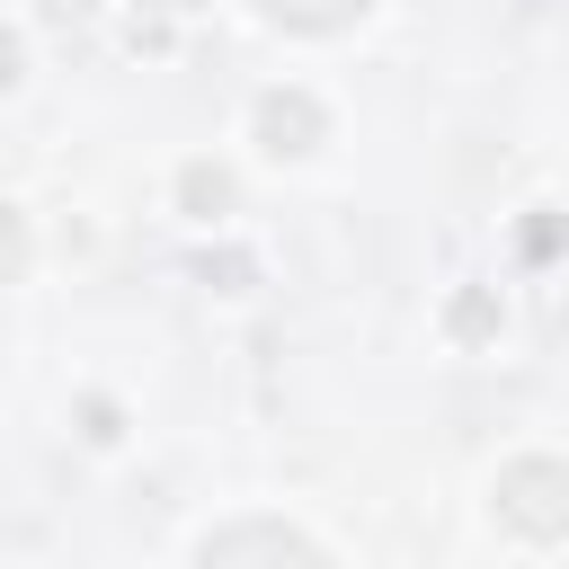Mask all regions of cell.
<instances>
[{
  "label": "cell",
  "instance_id": "cell-4",
  "mask_svg": "<svg viewBox=\"0 0 569 569\" xmlns=\"http://www.w3.org/2000/svg\"><path fill=\"white\" fill-rule=\"evenodd\" d=\"M267 9H276L284 27H311V36H320V27H347V18H365L373 0H267Z\"/></svg>",
  "mask_w": 569,
  "mask_h": 569
},
{
  "label": "cell",
  "instance_id": "cell-2",
  "mask_svg": "<svg viewBox=\"0 0 569 569\" xmlns=\"http://www.w3.org/2000/svg\"><path fill=\"white\" fill-rule=\"evenodd\" d=\"M196 569H320V551L293 533V525H231L204 542Z\"/></svg>",
  "mask_w": 569,
  "mask_h": 569
},
{
  "label": "cell",
  "instance_id": "cell-1",
  "mask_svg": "<svg viewBox=\"0 0 569 569\" xmlns=\"http://www.w3.org/2000/svg\"><path fill=\"white\" fill-rule=\"evenodd\" d=\"M498 516H507L516 533H533V542L569 533V471H560V462H516V471L498 480Z\"/></svg>",
  "mask_w": 569,
  "mask_h": 569
},
{
  "label": "cell",
  "instance_id": "cell-3",
  "mask_svg": "<svg viewBox=\"0 0 569 569\" xmlns=\"http://www.w3.org/2000/svg\"><path fill=\"white\" fill-rule=\"evenodd\" d=\"M258 124H267V151H302V133H311L320 116H311V98H267Z\"/></svg>",
  "mask_w": 569,
  "mask_h": 569
}]
</instances>
